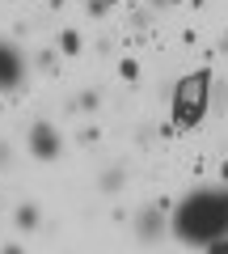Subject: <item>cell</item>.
Wrapping results in <instances>:
<instances>
[{
  "label": "cell",
  "mask_w": 228,
  "mask_h": 254,
  "mask_svg": "<svg viewBox=\"0 0 228 254\" xmlns=\"http://www.w3.org/2000/svg\"><path fill=\"white\" fill-rule=\"evenodd\" d=\"M13 127H17L21 153H26L30 178L46 182V187H59L76 174V153L72 140H68V119L51 106L46 98H30L13 106Z\"/></svg>",
  "instance_id": "6da1fadb"
},
{
  "label": "cell",
  "mask_w": 228,
  "mask_h": 254,
  "mask_svg": "<svg viewBox=\"0 0 228 254\" xmlns=\"http://www.w3.org/2000/svg\"><path fill=\"white\" fill-rule=\"evenodd\" d=\"M0 208H4V229L21 237L30 250H68V220L55 187L26 178L4 195Z\"/></svg>",
  "instance_id": "7a4b0ae2"
},
{
  "label": "cell",
  "mask_w": 228,
  "mask_h": 254,
  "mask_svg": "<svg viewBox=\"0 0 228 254\" xmlns=\"http://www.w3.org/2000/svg\"><path fill=\"white\" fill-rule=\"evenodd\" d=\"M169 250H228V182H190L178 190Z\"/></svg>",
  "instance_id": "3957f363"
},
{
  "label": "cell",
  "mask_w": 228,
  "mask_h": 254,
  "mask_svg": "<svg viewBox=\"0 0 228 254\" xmlns=\"http://www.w3.org/2000/svg\"><path fill=\"white\" fill-rule=\"evenodd\" d=\"M64 187L81 190V195H89V199H97V203L136 195V190L144 187V157L131 153L127 144H114V148H106L101 157L76 165V174L64 182Z\"/></svg>",
  "instance_id": "277c9868"
},
{
  "label": "cell",
  "mask_w": 228,
  "mask_h": 254,
  "mask_svg": "<svg viewBox=\"0 0 228 254\" xmlns=\"http://www.w3.org/2000/svg\"><path fill=\"white\" fill-rule=\"evenodd\" d=\"M46 102L64 119H114L119 110V93L106 76H72L59 93H46Z\"/></svg>",
  "instance_id": "5b68a950"
},
{
  "label": "cell",
  "mask_w": 228,
  "mask_h": 254,
  "mask_svg": "<svg viewBox=\"0 0 228 254\" xmlns=\"http://www.w3.org/2000/svg\"><path fill=\"white\" fill-rule=\"evenodd\" d=\"M156 60L152 51H139V47H123L114 55V64L106 68V81L110 89L119 93V102H131V98H152V81H156Z\"/></svg>",
  "instance_id": "8992f818"
},
{
  "label": "cell",
  "mask_w": 228,
  "mask_h": 254,
  "mask_svg": "<svg viewBox=\"0 0 228 254\" xmlns=\"http://www.w3.org/2000/svg\"><path fill=\"white\" fill-rule=\"evenodd\" d=\"M30 98H34V76H30L26 43L0 26V102L17 106V102H30Z\"/></svg>",
  "instance_id": "52a82bcc"
},
{
  "label": "cell",
  "mask_w": 228,
  "mask_h": 254,
  "mask_svg": "<svg viewBox=\"0 0 228 254\" xmlns=\"http://www.w3.org/2000/svg\"><path fill=\"white\" fill-rule=\"evenodd\" d=\"M51 43L64 55L68 76H97L93 72V26L81 17H64L51 26Z\"/></svg>",
  "instance_id": "ba28073f"
},
{
  "label": "cell",
  "mask_w": 228,
  "mask_h": 254,
  "mask_svg": "<svg viewBox=\"0 0 228 254\" xmlns=\"http://www.w3.org/2000/svg\"><path fill=\"white\" fill-rule=\"evenodd\" d=\"M110 26L119 30L123 47H139V51H152V47L161 43V34H165V21H156L139 0H123Z\"/></svg>",
  "instance_id": "9c48e42d"
},
{
  "label": "cell",
  "mask_w": 228,
  "mask_h": 254,
  "mask_svg": "<svg viewBox=\"0 0 228 254\" xmlns=\"http://www.w3.org/2000/svg\"><path fill=\"white\" fill-rule=\"evenodd\" d=\"M68 140H72L76 165H85L119 144V131H114V119H68Z\"/></svg>",
  "instance_id": "30bf717a"
},
{
  "label": "cell",
  "mask_w": 228,
  "mask_h": 254,
  "mask_svg": "<svg viewBox=\"0 0 228 254\" xmlns=\"http://www.w3.org/2000/svg\"><path fill=\"white\" fill-rule=\"evenodd\" d=\"M4 4V13H13V9H30V4H38V0H0Z\"/></svg>",
  "instance_id": "8fae6325"
}]
</instances>
